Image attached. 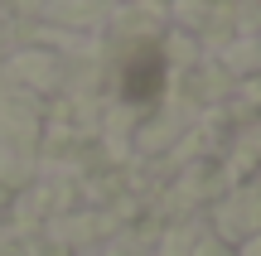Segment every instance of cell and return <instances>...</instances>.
<instances>
[{"instance_id":"1","label":"cell","mask_w":261,"mask_h":256,"mask_svg":"<svg viewBox=\"0 0 261 256\" xmlns=\"http://www.w3.org/2000/svg\"><path fill=\"white\" fill-rule=\"evenodd\" d=\"M160 82H165V53L160 44L140 39L126 58V73H121V97L126 102H155L160 97Z\"/></svg>"}]
</instances>
